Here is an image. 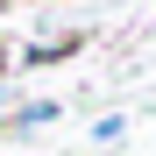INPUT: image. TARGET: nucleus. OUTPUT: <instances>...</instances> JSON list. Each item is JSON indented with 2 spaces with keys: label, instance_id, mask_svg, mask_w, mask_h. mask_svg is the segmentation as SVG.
<instances>
[{
  "label": "nucleus",
  "instance_id": "obj_4",
  "mask_svg": "<svg viewBox=\"0 0 156 156\" xmlns=\"http://www.w3.org/2000/svg\"><path fill=\"white\" fill-rule=\"evenodd\" d=\"M0 71H7V50H0Z\"/></svg>",
  "mask_w": 156,
  "mask_h": 156
},
{
  "label": "nucleus",
  "instance_id": "obj_1",
  "mask_svg": "<svg viewBox=\"0 0 156 156\" xmlns=\"http://www.w3.org/2000/svg\"><path fill=\"white\" fill-rule=\"evenodd\" d=\"M71 50H85V36H57V43H29V50H21V64H64Z\"/></svg>",
  "mask_w": 156,
  "mask_h": 156
},
{
  "label": "nucleus",
  "instance_id": "obj_3",
  "mask_svg": "<svg viewBox=\"0 0 156 156\" xmlns=\"http://www.w3.org/2000/svg\"><path fill=\"white\" fill-rule=\"evenodd\" d=\"M121 128H128L121 114H107V121H92V142H121Z\"/></svg>",
  "mask_w": 156,
  "mask_h": 156
},
{
  "label": "nucleus",
  "instance_id": "obj_2",
  "mask_svg": "<svg viewBox=\"0 0 156 156\" xmlns=\"http://www.w3.org/2000/svg\"><path fill=\"white\" fill-rule=\"evenodd\" d=\"M64 114V99H29V107H21L7 128H14V135H29V128H50V121H57Z\"/></svg>",
  "mask_w": 156,
  "mask_h": 156
}]
</instances>
